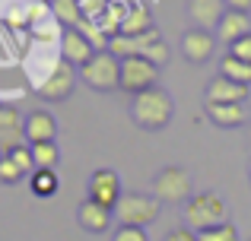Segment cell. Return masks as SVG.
Instances as JSON below:
<instances>
[{
    "mask_svg": "<svg viewBox=\"0 0 251 241\" xmlns=\"http://www.w3.org/2000/svg\"><path fill=\"white\" fill-rule=\"evenodd\" d=\"M111 219H115V213H111L108 206L89 200V197H86L83 203L76 206V222H80L86 232H92V235H102V232H108V229H111Z\"/></svg>",
    "mask_w": 251,
    "mask_h": 241,
    "instance_id": "7c38bea8",
    "label": "cell"
},
{
    "mask_svg": "<svg viewBox=\"0 0 251 241\" xmlns=\"http://www.w3.org/2000/svg\"><path fill=\"white\" fill-rule=\"evenodd\" d=\"M162 241H197V232H191L188 225H184V229H172Z\"/></svg>",
    "mask_w": 251,
    "mask_h": 241,
    "instance_id": "f1b7e54d",
    "label": "cell"
},
{
    "mask_svg": "<svg viewBox=\"0 0 251 241\" xmlns=\"http://www.w3.org/2000/svg\"><path fill=\"white\" fill-rule=\"evenodd\" d=\"M0 105H3V102H0Z\"/></svg>",
    "mask_w": 251,
    "mask_h": 241,
    "instance_id": "e575fe53",
    "label": "cell"
},
{
    "mask_svg": "<svg viewBox=\"0 0 251 241\" xmlns=\"http://www.w3.org/2000/svg\"><path fill=\"white\" fill-rule=\"evenodd\" d=\"M197 241H239V232H235L232 222H223V225H213V229L197 232Z\"/></svg>",
    "mask_w": 251,
    "mask_h": 241,
    "instance_id": "603a6c76",
    "label": "cell"
},
{
    "mask_svg": "<svg viewBox=\"0 0 251 241\" xmlns=\"http://www.w3.org/2000/svg\"><path fill=\"white\" fill-rule=\"evenodd\" d=\"M111 213H115L118 225H137V229H143V225L159 219V200L153 194L127 191V194H121V200H118V206Z\"/></svg>",
    "mask_w": 251,
    "mask_h": 241,
    "instance_id": "5b68a950",
    "label": "cell"
},
{
    "mask_svg": "<svg viewBox=\"0 0 251 241\" xmlns=\"http://www.w3.org/2000/svg\"><path fill=\"white\" fill-rule=\"evenodd\" d=\"M74 86H76L74 67H70L67 61H61V64H54V67L48 70V76L35 86V95L45 99V102H64V99H70Z\"/></svg>",
    "mask_w": 251,
    "mask_h": 241,
    "instance_id": "ba28073f",
    "label": "cell"
},
{
    "mask_svg": "<svg viewBox=\"0 0 251 241\" xmlns=\"http://www.w3.org/2000/svg\"><path fill=\"white\" fill-rule=\"evenodd\" d=\"M80 80L92 92H115L121 89V57L111 51H96L89 64L80 67Z\"/></svg>",
    "mask_w": 251,
    "mask_h": 241,
    "instance_id": "277c9868",
    "label": "cell"
},
{
    "mask_svg": "<svg viewBox=\"0 0 251 241\" xmlns=\"http://www.w3.org/2000/svg\"><path fill=\"white\" fill-rule=\"evenodd\" d=\"M108 51L115 57H134V54H140V57H147V61H153L156 67H162V64H169V44H166V38L159 35V29H147V32H140V35H111L108 38Z\"/></svg>",
    "mask_w": 251,
    "mask_h": 241,
    "instance_id": "6da1fadb",
    "label": "cell"
},
{
    "mask_svg": "<svg viewBox=\"0 0 251 241\" xmlns=\"http://www.w3.org/2000/svg\"><path fill=\"white\" fill-rule=\"evenodd\" d=\"M153 86H159V67L140 54L124 57L121 61V89L124 92L137 95V92H147Z\"/></svg>",
    "mask_w": 251,
    "mask_h": 241,
    "instance_id": "52a82bcc",
    "label": "cell"
},
{
    "mask_svg": "<svg viewBox=\"0 0 251 241\" xmlns=\"http://www.w3.org/2000/svg\"><path fill=\"white\" fill-rule=\"evenodd\" d=\"M248 181H251V162H248Z\"/></svg>",
    "mask_w": 251,
    "mask_h": 241,
    "instance_id": "4dcf8cb0",
    "label": "cell"
},
{
    "mask_svg": "<svg viewBox=\"0 0 251 241\" xmlns=\"http://www.w3.org/2000/svg\"><path fill=\"white\" fill-rule=\"evenodd\" d=\"M172 114H175V102L162 86H153L147 92H137L134 102H130V118H134L137 127L143 130H162L169 127Z\"/></svg>",
    "mask_w": 251,
    "mask_h": 241,
    "instance_id": "7a4b0ae2",
    "label": "cell"
},
{
    "mask_svg": "<svg viewBox=\"0 0 251 241\" xmlns=\"http://www.w3.org/2000/svg\"><path fill=\"white\" fill-rule=\"evenodd\" d=\"M181 54L188 57L191 64H207L210 57L216 54V35L207 32V29L191 25V29L181 35Z\"/></svg>",
    "mask_w": 251,
    "mask_h": 241,
    "instance_id": "30bf717a",
    "label": "cell"
},
{
    "mask_svg": "<svg viewBox=\"0 0 251 241\" xmlns=\"http://www.w3.org/2000/svg\"><path fill=\"white\" fill-rule=\"evenodd\" d=\"M121 194H124L121 178H118L111 168H99V172H92V178H89V200H96V203L115 210L118 200H121Z\"/></svg>",
    "mask_w": 251,
    "mask_h": 241,
    "instance_id": "9c48e42d",
    "label": "cell"
},
{
    "mask_svg": "<svg viewBox=\"0 0 251 241\" xmlns=\"http://www.w3.org/2000/svg\"><path fill=\"white\" fill-rule=\"evenodd\" d=\"M51 13H54V19L64 25V29H76V25L86 19L80 0H51Z\"/></svg>",
    "mask_w": 251,
    "mask_h": 241,
    "instance_id": "d6986e66",
    "label": "cell"
},
{
    "mask_svg": "<svg viewBox=\"0 0 251 241\" xmlns=\"http://www.w3.org/2000/svg\"><path fill=\"white\" fill-rule=\"evenodd\" d=\"M229 10H239V13H251V0H226Z\"/></svg>",
    "mask_w": 251,
    "mask_h": 241,
    "instance_id": "f546056e",
    "label": "cell"
},
{
    "mask_svg": "<svg viewBox=\"0 0 251 241\" xmlns=\"http://www.w3.org/2000/svg\"><path fill=\"white\" fill-rule=\"evenodd\" d=\"M57 184H61V181H57V172L54 168H35V172H32V178H29V187H32V194H35V197H54L57 194Z\"/></svg>",
    "mask_w": 251,
    "mask_h": 241,
    "instance_id": "ffe728a7",
    "label": "cell"
},
{
    "mask_svg": "<svg viewBox=\"0 0 251 241\" xmlns=\"http://www.w3.org/2000/svg\"><path fill=\"white\" fill-rule=\"evenodd\" d=\"M23 130H25V140L29 143H51L57 136V121H54V114H48V111L38 108V111L25 114Z\"/></svg>",
    "mask_w": 251,
    "mask_h": 241,
    "instance_id": "2e32d148",
    "label": "cell"
},
{
    "mask_svg": "<svg viewBox=\"0 0 251 241\" xmlns=\"http://www.w3.org/2000/svg\"><path fill=\"white\" fill-rule=\"evenodd\" d=\"M111 241H147V232L137 229V225H118L111 232Z\"/></svg>",
    "mask_w": 251,
    "mask_h": 241,
    "instance_id": "4316f807",
    "label": "cell"
},
{
    "mask_svg": "<svg viewBox=\"0 0 251 241\" xmlns=\"http://www.w3.org/2000/svg\"><path fill=\"white\" fill-rule=\"evenodd\" d=\"M115 3H121V0H115Z\"/></svg>",
    "mask_w": 251,
    "mask_h": 241,
    "instance_id": "836d02e7",
    "label": "cell"
},
{
    "mask_svg": "<svg viewBox=\"0 0 251 241\" xmlns=\"http://www.w3.org/2000/svg\"><path fill=\"white\" fill-rule=\"evenodd\" d=\"M184 222H188L191 232L213 229V225L229 222V206L223 203V197L216 191L191 194V200L184 203Z\"/></svg>",
    "mask_w": 251,
    "mask_h": 241,
    "instance_id": "3957f363",
    "label": "cell"
},
{
    "mask_svg": "<svg viewBox=\"0 0 251 241\" xmlns=\"http://www.w3.org/2000/svg\"><path fill=\"white\" fill-rule=\"evenodd\" d=\"M23 127V114L16 105H0V130H16Z\"/></svg>",
    "mask_w": 251,
    "mask_h": 241,
    "instance_id": "484cf974",
    "label": "cell"
},
{
    "mask_svg": "<svg viewBox=\"0 0 251 241\" xmlns=\"http://www.w3.org/2000/svg\"><path fill=\"white\" fill-rule=\"evenodd\" d=\"M6 155H10V159L16 162L19 168H23V172H35V162H32V146H29V143H23V146L10 149Z\"/></svg>",
    "mask_w": 251,
    "mask_h": 241,
    "instance_id": "d4e9b609",
    "label": "cell"
},
{
    "mask_svg": "<svg viewBox=\"0 0 251 241\" xmlns=\"http://www.w3.org/2000/svg\"><path fill=\"white\" fill-rule=\"evenodd\" d=\"M3 155H6V153H3V149H0V159H3Z\"/></svg>",
    "mask_w": 251,
    "mask_h": 241,
    "instance_id": "d6a6232c",
    "label": "cell"
},
{
    "mask_svg": "<svg viewBox=\"0 0 251 241\" xmlns=\"http://www.w3.org/2000/svg\"><path fill=\"white\" fill-rule=\"evenodd\" d=\"M32 146V162H35V168H54L57 162H61V149H57V143H29Z\"/></svg>",
    "mask_w": 251,
    "mask_h": 241,
    "instance_id": "7402d4cb",
    "label": "cell"
},
{
    "mask_svg": "<svg viewBox=\"0 0 251 241\" xmlns=\"http://www.w3.org/2000/svg\"><path fill=\"white\" fill-rule=\"evenodd\" d=\"M153 29V16L143 3H134L130 10H124V19H121V35H140V32Z\"/></svg>",
    "mask_w": 251,
    "mask_h": 241,
    "instance_id": "ac0fdd59",
    "label": "cell"
},
{
    "mask_svg": "<svg viewBox=\"0 0 251 241\" xmlns=\"http://www.w3.org/2000/svg\"><path fill=\"white\" fill-rule=\"evenodd\" d=\"M251 32V16L248 13H239V10H226L220 19V25H216V42H223L229 48L232 42H239V38H245Z\"/></svg>",
    "mask_w": 251,
    "mask_h": 241,
    "instance_id": "9a60e30c",
    "label": "cell"
},
{
    "mask_svg": "<svg viewBox=\"0 0 251 241\" xmlns=\"http://www.w3.org/2000/svg\"><path fill=\"white\" fill-rule=\"evenodd\" d=\"M220 73L226 76V80H232V83H242V86H251V64L239 61V57H232L229 51H226V57L220 61Z\"/></svg>",
    "mask_w": 251,
    "mask_h": 241,
    "instance_id": "44dd1931",
    "label": "cell"
},
{
    "mask_svg": "<svg viewBox=\"0 0 251 241\" xmlns=\"http://www.w3.org/2000/svg\"><path fill=\"white\" fill-rule=\"evenodd\" d=\"M229 54L239 57V61H245V64H251V32H248L245 38H239V42L229 44Z\"/></svg>",
    "mask_w": 251,
    "mask_h": 241,
    "instance_id": "83f0119b",
    "label": "cell"
},
{
    "mask_svg": "<svg viewBox=\"0 0 251 241\" xmlns=\"http://www.w3.org/2000/svg\"><path fill=\"white\" fill-rule=\"evenodd\" d=\"M23 178H25V172L10 155H3V159H0V184H16V181H23Z\"/></svg>",
    "mask_w": 251,
    "mask_h": 241,
    "instance_id": "cb8c5ba5",
    "label": "cell"
},
{
    "mask_svg": "<svg viewBox=\"0 0 251 241\" xmlns=\"http://www.w3.org/2000/svg\"><path fill=\"white\" fill-rule=\"evenodd\" d=\"M226 0H188V16L197 29H207V32H216L223 13H226Z\"/></svg>",
    "mask_w": 251,
    "mask_h": 241,
    "instance_id": "4fadbf2b",
    "label": "cell"
},
{
    "mask_svg": "<svg viewBox=\"0 0 251 241\" xmlns=\"http://www.w3.org/2000/svg\"><path fill=\"white\" fill-rule=\"evenodd\" d=\"M245 99H248V86L226 80L223 73H216L207 83V102H220V105H232L235 102V105H245Z\"/></svg>",
    "mask_w": 251,
    "mask_h": 241,
    "instance_id": "5bb4252c",
    "label": "cell"
},
{
    "mask_svg": "<svg viewBox=\"0 0 251 241\" xmlns=\"http://www.w3.org/2000/svg\"><path fill=\"white\" fill-rule=\"evenodd\" d=\"M92 54H96V44H92L80 29H64V35H61V61H67L70 67H83V64L92 61Z\"/></svg>",
    "mask_w": 251,
    "mask_h": 241,
    "instance_id": "8fae6325",
    "label": "cell"
},
{
    "mask_svg": "<svg viewBox=\"0 0 251 241\" xmlns=\"http://www.w3.org/2000/svg\"><path fill=\"white\" fill-rule=\"evenodd\" d=\"M153 197L159 203H188L191 200V175L181 165H166L153 178Z\"/></svg>",
    "mask_w": 251,
    "mask_h": 241,
    "instance_id": "8992f818",
    "label": "cell"
},
{
    "mask_svg": "<svg viewBox=\"0 0 251 241\" xmlns=\"http://www.w3.org/2000/svg\"><path fill=\"white\" fill-rule=\"evenodd\" d=\"M207 118L216 127H242L245 124V105H220V102H207Z\"/></svg>",
    "mask_w": 251,
    "mask_h": 241,
    "instance_id": "e0dca14e",
    "label": "cell"
},
{
    "mask_svg": "<svg viewBox=\"0 0 251 241\" xmlns=\"http://www.w3.org/2000/svg\"><path fill=\"white\" fill-rule=\"evenodd\" d=\"M248 146H251V130H248Z\"/></svg>",
    "mask_w": 251,
    "mask_h": 241,
    "instance_id": "1f68e13d",
    "label": "cell"
}]
</instances>
